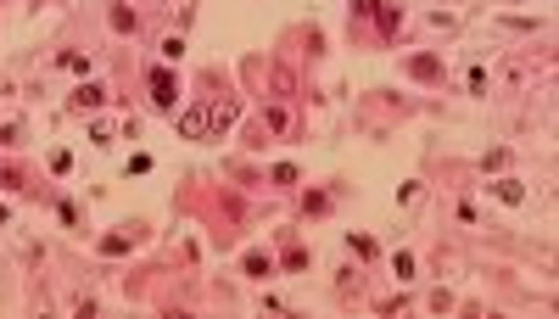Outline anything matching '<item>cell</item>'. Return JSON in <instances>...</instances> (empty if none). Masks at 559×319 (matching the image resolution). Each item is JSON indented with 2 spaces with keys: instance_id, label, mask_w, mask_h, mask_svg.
I'll return each mask as SVG.
<instances>
[{
  "instance_id": "10",
  "label": "cell",
  "mask_w": 559,
  "mask_h": 319,
  "mask_svg": "<svg viewBox=\"0 0 559 319\" xmlns=\"http://www.w3.org/2000/svg\"><path fill=\"white\" fill-rule=\"evenodd\" d=\"M246 274H269V258L263 252H246Z\"/></svg>"
},
{
  "instance_id": "5",
  "label": "cell",
  "mask_w": 559,
  "mask_h": 319,
  "mask_svg": "<svg viewBox=\"0 0 559 319\" xmlns=\"http://www.w3.org/2000/svg\"><path fill=\"white\" fill-rule=\"evenodd\" d=\"M408 73H414V78H437L442 67H437V56H414V62H408Z\"/></svg>"
},
{
  "instance_id": "11",
  "label": "cell",
  "mask_w": 559,
  "mask_h": 319,
  "mask_svg": "<svg viewBox=\"0 0 559 319\" xmlns=\"http://www.w3.org/2000/svg\"><path fill=\"white\" fill-rule=\"evenodd\" d=\"M0 185H6V190H17V185H23V174H17L12 163H6V168H0Z\"/></svg>"
},
{
  "instance_id": "7",
  "label": "cell",
  "mask_w": 559,
  "mask_h": 319,
  "mask_svg": "<svg viewBox=\"0 0 559 319\" xmlns=\"http://www.w3.org/2000/svg\"><path fill=\"white\" fill-rule=\"evenodd\" d=\"M386 0H353V17H380Z\"/></svg>"
},
{
  "instance_id": "9",
  "label": "cell",
  "mask_w": 559,
  "mask_h": 319,
  "mask_svg": "<svg viewBox=\"0 0 559 319\" xmlns=\"http://www.w3.org/2000/svg\"><path fill=\"white\" fill-rule=\"evenodd\" d=\"M101 252H112V258H118V252H129V235H107V241H101Z\"/></svg>"
},
{
  "instance_id": "1",
  "label": "cell",
  "mask_w": 559,
  "mask_h": 319,
  "mask_svg": "<svg viewBox=\"0 0 559 319\" xmlns=\"http://www.w3.org/2000/svg\"><path fill=\"white\" fill-rule=\"evenodd\" d=\"M151 101L157 107H174L179 101V85H174V73H168V67H151Z\"/></svg>"
},
{
  "instance_id": "2",
  "label": "cell",
  "mask_w": 559,
  "mask_h": 319,
  "mask_svg": "<svg viewBox=\"0 0 559 319\" xmlns=\"http://www.w3.org/2000/svg\"><path fill=\"white\" fill-rule=\"evenodd\" d=\"M179 135H185V140H207V135H212V129H207V107H185V112H179Z\"/></svg>"
},
{
  "instance_id": "8",
  "label": "cell",
  "mask_w": 559,
  "mask_h": 319,
  "mask_svg": "<svg viewBox=\"0 0 559 319\" xmlns=\"http://www.w3.org/2000/svg\"><path fill=\"white\" fill-rule=\"evenodd\" d=\"M112 28L129 34V28H135V12H129V6H112Z\"/></svg>"
},
{
  "instance_id": "6",
  "label": "cell",
  "mask_w": 559,
  "mask_h": 319,
  "mask_svg": "<svg viewBox=\"0 0 559 319\" xmlns=\"http://www.w3.org/2000/svg\"><path fill=\"white\" fill-rule=\"evenodd\" d=\"M498 196L503 202H526V185L520 179H498Z\"/></svg>"
},
{
  "instance_id": "4",
  "label": "cell",
  "mask_w": 559,
  "mask_h": 319,
  "mask_svg": "<svg viewBox=\"0 0 559 319\" xmlns=\"http://www.w3.org/2000/svg\"><path fill=\"white\" fill-rule=\"evenodd\" d=\"M101 101H107V90H101V85H84V90L73 96V107H84V112H90V107H101Z\"/></svg>"
},
{
  "instance_id": "3",
  "label": "cell",
  "mask_w": 559,
  "mask_h": 319,
  "mask_svg": "<svg viewBox=\"0 0 559 319\" xmlns=\"http://www.w3.org/2000/svg\"><path fill=\"white\" fill-rule=\"evenodd\" d=\"M230 124H235V101H212V107H207V129H212V135H224Z\"/></svg>"
}]
</instances>
